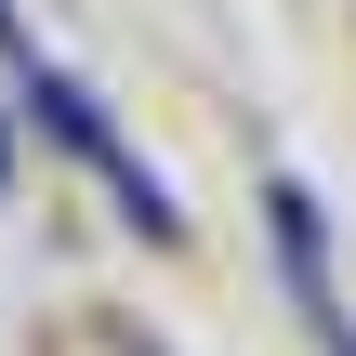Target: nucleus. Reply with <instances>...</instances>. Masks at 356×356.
<instances>
[{"label":"nucleus","mask_w":356,"mask_h":356,"mask_svg":"<svg viewBox=\"0 0 356 356\" xmlns=\"http://www.w3.org/2000/svg\"><path fill=\"white\" fill-rule=\"evenodd\" d=\"M0 172H13V145H0Z\"/></svg>","instance_id":"nucleus-3"},{"label":"nucleus","mask_w":356,"mask_h":356,"mask_svg":"<svg viewBox=\"0 0 356 356\" xmlns=\"http://www.w3.org/2000/svg\"><path fill=\"white\" fill-rule=\"evenodd\" d=\"M0 40H13V0H0Z\"/></svg>","instance_id":"nucleus-2"},{"label":"nucleus","mask_w":356,"mask_h":356,"mask_svg":"<svg viewBox=\"0 0 356 356\" xmlns=\"http://www.w3.org/2000/svg\"><path fill=\"white\" fill-rule=\"evenodd\" d=\"M26 119H40V132H53V145H79V159H119V145H106V119H92V92H79V79H40V66H26Z\"/></svg>","instance_id":"nucleus-1"}]
</instances>
